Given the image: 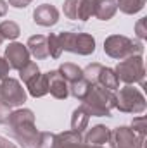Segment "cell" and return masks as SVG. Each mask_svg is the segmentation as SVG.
<instances>
[{
	"label": "cell",
	"mask_w": 147,
	"mask_h": 148,
	"mask_svg": "<svg viewBox=\"0 0 147 148\" xmlns=\"http://www.w3.org/2000/svg\"><path fill=\"white\" fill-rule=\"evenodd\" d=\"M47 40H49V57H52V59H59L61 53H62V48H61V45H59L57 35H49Z\"/></svg>",
	"instance_id": "cell-27"
},
{
	"label": "cell",
	"mask_w": 147,
	"mask_h": 148,
	"mask_svg": "<svg viewBox=\"0 0 147 148\" xmlns=\"http://www.w3.org/2000/svg\"><path fill=\"white\" fill-rule=\"evenodd\" d=\"M38 73H40L38 66L35 64V62H31V60H30V62H28V64L19 71V77L23 79V83H28V81H30L33 76H37Z\"/></svg>",
	"instance_id": "cell-26"
},
{
	"label": "cell",
	"mask_w": 147,
	"mask_h": 148,
	"mask_svg": "<svg viewBox=\"0 0 147 148\" xmlns=\"http://www.w3.org/2000/svg\"><path fill=\"white\" fill-rule=\"evenodd\" d=\"M144 141L146 138H139L128 126H119L109 134L111 148H144Z\"/></svg>",
	"instance_id": "cell-8"
},
{
	"label": "cell",
	"mask_w": 147,
	"mask_h": 148,
	"mask_svg": "<svg viewBox=\"0 0 147 148\" xmlns=\"http://www.w3.org/2000/svg\"><path fill=\"white\" fill-rule=\"evenodd\" d=\"M0 35L3 40H16L21 35V29L14 21H3L0 23Z\"/></svg>",
	"instance_id": "cell-22"
},
{
	"label": "cell",
	"mask_w": 147,
	"mask_h": 148,
	"mask_svg": "<svg viewBox=\"0 0 147 148\" xmlns=\"http://www.w3.org/2000/svg\"><path fill=\"white\" fill-rule=\"evenodd\" d=\"M7 14V2L5 0H0V17Z\"/></svg>",
	"instance_id": "cell-34"
},
{
	"label": "cell",
	"mask_w": 147,
	"mask_h": 148,
	"mask_svg": "<svg viewBox=\"0 0 147 148\" xmlns=\"http://www.w3.org/2000/svg\"><path fill=\"white\" fill-rule=\"evenodd\" d=\"M116 7L123 12V14H128V16H133L137 12H140L146 5V0H116L114 2Z\"/></svg>",
	"instance_id": "cell-19"
},
{
	"label": "cell",
	"mask_w": 147,
	"mask_h": 148,
	"mask_svg": "<svg viewBox=\"0 0 147 148\" xmlns=\"http://www.w3.org/2000/svg\"><path fill=\"white\" fill-rule=\"evenodd\" d=\"M102 69V64L95 62V64H88L85 69H83V79L88 81L90 84H97V79H99V74Z\"/></svg>",
	"instance_id": "cell-24"
},
{
	"label": "cell",
	"mask_w": 147,
	"mask_h": 148,
	"mask_svg": "<svg viewBox=\"0 0 147 148\" xmlns=\"http://www.w3.org/2000/svg\"><path fill=\"white\" fill-rule=\"evenodd\" d=\"M78 7H80V0H64V16L68 19L78 21Z\"/></svg>",
	"instance_id": "cell-25"
},
{
	"label": "cell",
	"mask_w": 147,
	"mask_h": 148,
	"mask_svg": "<svg viewBox=\"0 0 147 148\" xmlns=\"http://www.w3.org/2000/svg\"><path fill=\"white\" fill-rule=\"evenodd\" d=\"M88 88H90V83L81 77V79H78V81H74V83H69V95H73L76 100L81 102V100L85 98Z\"/></svg>",
	"instance_id": "cell-21"
},
{
	"label": "cell",
	"mask_w": 147,
	"mask_h": 148,
	"mask_svg": "<svg viewBox=\"0 0 147 148\" xmlns=\"http://www.w3.org/2000/svg\"><path fill=\"white\" fill-rule=\"evenodd\" d=\"M147 107L146 97L139 88H133L132 84H126L119 90L116 95V109L125 114H142Z\"/></svg>",
	"instance_id": "cell-6"
},
{
	"label": "cell",
	"mask_w": 147,
	"mask_h": 148,
	"mask_svg": "<svg viewBox=\"0 0 147 148\" xmlns=\"http://www.w3.org/2000/svg\"><path fill=\"white\" fill-rule=\"evenodd\" d=\"M95 5H97V0H80L78 21H88L95 14Z\"/></svg>",
	"instance_id": "cell-20"
},
{
	"label": "cell",
	"mask_w": 147,
	"mask_h": 148,
	"mask_svg": "<svg viewBox=\"0 0 147 148\" xmlns=\"http://www.w3.org/2000/svg\"><path fill=\"white\" fill-rule=\"evenodd\" d=\"M118 12V7L114 3V0H97L95 5V17L101 21H109L114 17V14Z\"/></svg>",
	"instance_id": "cell-15"
},
{
	"label": "cell",
	"mask_w": 147,
	"mask_h": 148,
	"mask_svg": "<svg viewBox=\"0 0 147 148\" xmlns=\"http://www.w3.org/2000/svg\"><path fill=\"white\" fill-rule=\"evenodd\" d=\"M104 52L111 59L123 60L132 55H142L144 53V45L140 41H135L123 35H111L104 41Z\"/></svg>",
	"instance_id": "cell-3"
},
{
	"label": "cell",
	"mask_w": 147,
	"mask_h": 148,
	"mask_svg": "<svg viewBox=\"0 0 147 148\" xmlns=\"http://www.w3.org/2000/svg\"><path fill=\"white\" fill-rule=\"evenodd\" d=\"M59 45L62 50L78 53V55H90L95 52V40L88 33H73V31H62L57 35Z\"/></svg>",
	"instance_id": "cell-5"
},
{
	"label": "cell",
	"mask_w": 147,
	"mask_h": 148,
	"mask_svg": "<svg viewBox=\"0 0 147 148\" xmlns=\"http://www.w3.org/2000/svg\"><path fill=\"white\" fill-rule=\"evenodd\" d=\"M10 114H12V107H9L3 100H0V124H7Z\"/></svg>",
	"instance_id": "cell-29"
},
{
	"label": "cell",
	"mask_w": 147,
	"mask_h": 148,
	"mask_svg": "<svg viewBox=\"0 0 147 148\" xmlns=\"http://www.w3.org/2000/svg\"><path fill=\"white\" fill-rule=\"evenodd\" d=\"M57 71H59V74H61L68 83H74V81H78V79L83 77V69L78 67L73 62H64V64H61V67H59Z\"/></svg>",
	"instance_id": "cell-18"
},
{
	"label": "cell",
	"mask_w": 147,
	"mask_h": 148,
	"mask_svg": "<svg viewBox=\"0 0 147 148\" xmlns=\"http://www.w3.org/2000/svg\"><path fill=\"white\" fill-rule=\"evenodd\" d=\"M0 148H19L16 143H12L10 140H7V138H3V136H0Z\"/></svg>",
	"instance_id": "cell-33"
},
{
	"label": "cell",
	"mask_w": 147,
	"mask_h": 148,
	"mask_svg": "<svg viewBox=\"0 0 147 148\" xmlns=\"http://www.w3.org/2000/svg\"><path fill=\"white\" fill-rule=\"evenodd\" d=\"M7 124H9L10 129H12V134H14L21 143H24L26 147L35 145L38 131H37V124H35V114L30 110V109L14 110L10 114Z\"/></svg>",
	"instance_id": "cell-2"
},
{
	"label": "cell",
	"mask_w": 147,
	"mask_h": 148,
	"mask_svg": "<svg viewBox=\"0 0 147 148\" xmlns=\"http://www.w3.org/2000/svg\"><path fill=\"white\" fill-rule=\"evenodd\" d=\"M88 121H90L88 112L80 105V107L73 112V117H71V131H74V133H81L83 129H87Z\"/></svg>",
	"instance_id": "cell-17"
},
{
	"label": "cell",
	"mask_w": 147,
	"mask_h": 148,
	"mask_svg": "<svg viewBox=\"0 0 147 148\" xmlns=\"http://www.w3.org/2000/svg\"><path fill=\"white\" fill-rule=\"evenodd\" d=\"M132 129L133 133L139 136V138H146V133H147V119L144 115L140 117H135L133 122H132Z\"/></svg>",
	"instance_id": "cell-28"
},
{
	"label": "cell",
	"mask_w": 147,
	"mask_h": 148,
	"mask_svg": "<svg viewBox=\"0 0 147 148\" xmlns=\"http://www.w3.org/2000/svg\"><path fill=\"white\" fill-rule=\"evenodd\" d=\"M3 59L9 62L10 69H16V71H21L28 62H30V52L26 48V45L23 43H9V47L5 48V55Z\"/></svg>",
	"instance_id": "cell-9"
},
{
	"label": "cell",
	"mask_w": 147,
	"mask_h": 148,
	"mask_svg": "<svg viewBox=\"0 0 147 148\" xmlns=\"http://www.w3.org/2000/svg\"><path fill=\"white\" fill-rule=\"evenodd\" d=\"M31 2H33V0H9V5H12V7H16V9H24V7H28Z\"/></svg>",
	"instance_id": "cell-32"
},
{
	"label": "cell",
	"mask_w": 147,
	"mask_h": 148,
	"mask_svg": "<svg viewBox=\"0 0 147 148\" xmlns=\"http://www.w3.org/2000/svg\"><path fill=\"white\" fill-rule=\"evenodd\" d=\"M9 73H10V66H9V62H7L3 57H0V79H2V81L7 79V77H9Z\"/></svg>",
	"instance_id": "cell-31"
},
{
	"label": "cell",
	"mask_w": 147,
	"mask_h": 148,
	"mask_svg": "<svg viewBox=\"0 0 147 148\" xmlns=\"http://www.w3.org/2000/svg\"><path fill=\"white\" fill-rule=\"evenodd\" d=\"M26 88H28V93L33 97V98H40L43 95L49 93V84H47V76L45 74L38 73L37 76H33L28 83H24Z\"/></svg>",
	"instance_id": "cell-14"
},
{
	"label": "cell",
	"mask_w": 147,
	"mask_h": 148,
	"mask_svg": "<svg viewBox=\"0 0 147 148\" xmlns=\"http://www.w3.org/2000/svg\"><path fill=\"white\" fill-rule=\"evenodd\" d=\"M146 24H147V19H146V17L139 19V21H137V24H135V33H137V36L140 38V40H144V38L147 36Z\"/></svg>",
	"instance_id": "cell-30"
},
{
	"label": "cell",
	"mask_w": 147,
	"mask_h": 148,
	"mask_svg": "<svg viewBox=\"0 0 147 148\" xmlns=\"http://www.w3.org/2000/svg\"><path fill=\"white\" fill-rule=\"evenodd\" d=\"M33 21L38 26L50 28V26H54L59 21V10L54 5H50V3H42L33 12Z\"/></svg>",
	"instance_id": "cell-11"
},
{
	"label": "cell",
	"mask_w": 147,
	"mask_h": 148,
	"mask_svg": "<svg viewBox=\"0 0 147 148\" xmlns=\"http://www.w3.org/2000/svg\"><path fill=\"white\" fill-rule=\"evenodd\" d=\"M47 76V84H49V93L57 98V100H64L69 97V83L59 74V71H49L45 73Z\"/></svg>",
	"instance_id": "cell-10"
},
{
	"label": "cell",
	"mask_w": 147,
	"mask_h": 148,
	"mask_svg": "<svg viewBox=\"0 0 147 148\" xmlns=\"http://www.w3.org/2000/svg\"><path fill=\"white\" fill-rule=\"evenodd\" d=\"M114 73H116L118 81H123L125 84H135V83H139L140 86L146 84V81H144L146 66H144L142 55H132V57L119 60Z\"/></svg>",
	"instance_id": "cell-4"
},
{
	"label": "cell",
	"mask_w": 147,
	"mask_h": 148,
	"mask_svg": "<svg viewBox=\"0 0 147 148\" xmlns=\"http://www.w3.org/2000/svg\"><path fill=\"white\" fill-rule=\"evenodd\" d=\"M92 148H104V147H92Z\"/></svg>",
	"instance_id": "cell-36"
},
{
	"label": "cell",
	"mask_w": 147,
	"mask_h": 148,
	"mask_svg": "<svg viewBox=\"0 0 147 148\" xmlns=\"http://www.w3.org/2000/svg\"><path fill=\"white\" fill-rule=\"evenodd\" d=\"M0 100H3L9 107H19L26 102V91L17 79L7 77L0 84Z\"/></svg>",
	"instance_id": "cell-7"
},
{
	"label": "cell",
	"mask_w": 147,
	"mask_h": 148,
	"mask_svg": "<svg viewBox=\"0 0 147 148\" xmlns=\"http://www.w3.org/2000/svg\"><path fill=\"white\" fill-rule=\"evenodd\" d=\"M2 41H3V38H2V35H0V45H2Z\"/></svg>",
	"instance_id": "cell-35"
},
{
	"label": "cell",
	"mask_w": 147,
	"mask_h": 148,
	"mask_svg": "<svg viewBox=\"0 0 147 148\" xmlns=\"http://www.w3.org/2000/svg\"><path fill=\"white\" fill-rule=\"evenodd\" d=\"M109 134H111L109 127H106V126H102V124H97V126H94L92 129H88V133H87L83 143L92 145V147H104V145L109 141Z\"/></svg>",
	"instance_id": "cell-13"
},
{
	"label": "cell",
	"mask_w": 147,
	"mask_h": 148,
	"mask_svg": "<svg viewBox=\"0 0 147 148\" xmlns=\"http://www.w3.org/2000/svg\"><path fill=\"white\" fill-rule=\"evenodd\" d=\"M81 107L88 112L90 117H109L111 110L116 109V95L101 84H90Z\"/></svg>",
	"instance_id": "cell-1"
},
{
	"label": "cell",
	"mask_w": 147,
	"mask_h": 148,
	"mask_svg": "<svg viewBox=\"0 0 147 148\" xmlns=\"http://www.w3.org/2000/svg\"><path fill=\"white\" fill-rule=\"evenodd\" d=\"M35 147L37 148H57V134H54V133H38Z\"/></svg>",
	"instance_id": "cell-23"
},
{
	"label": "cell",
	"mask_w": 147,
	"mask_h": 148,
	"mask_svg": "<svg viewBox=\"0 0 147 148\" xmlns=\"http://www.w3.org/2000/svg\"><path fill=\"white\" fill-rule=\"evenodd\" d=\"M26 48H28L30 55H33L38 60H43V59L49 57V40L43 35L30 36L28 43H26Z\"/></svg>",
	"instance_id": "cell-12"
},
{
	"label": "cell",
	"mask_w": 147,
	"mask_h": 148,
	"mask_svg": "<svg viewBox=\"0 0 147 148\" xmlns=\"http://www.w3.org/2000/svg\"><path fill=\"white\" fill-rule=\"evenodd\" d=\"M114 2H116V0H114Z\"/></svg>",
	"instance_id": "cell-37"
},
{
	"label": "cell",
	"mask_w": 147,
	"mask_h": 148,
	"mask_svg": "<svg viewBox=\"0 0 147 148\" xmlns=\"http://www.w3.org/2000/svg\"><path fill=\"white\" fill-rule=\"evenodd\" d=\"M97 84H101L102 88H107L111 91L118 90L119 88V81L116 77V73L114 69H109V67H104L101 69V74H99V79H97Z\"/></svg>",
	"instance_id": "cell-16"
}]
</instances>
